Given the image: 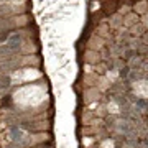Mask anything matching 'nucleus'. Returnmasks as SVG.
<instances>
[{
    "instance_id": "obj_6",
    "label": "nucleus",
    "mask_w": 148,
    "mask_h": 148,
    "mask_svg": "<svg viewBox=\"0 0 148 148\" xmlns=\"http://www.w3.org/2000/svg\"><path fill=\"white\" fill-rule=\"evenodd\" d=\"M117 10H119V13H120L122 16H125L127 13H130V12H132V3H125V5H120L119 8H117Z\"/></svg>"
},
{
    "instance_id": "obj_10",
    "label": "nucleus",
    "mask_w": 148,
    "mask_h": 148,
    "mask_svg": "<svg viewBox=\"0 0 148 148\" xmlns=\"http://www.w3.org/2000/svg\"><path fill=\"white\" fill-rule=\"evenodd\" d=\"M12 138H13V140H20V138H21V132L13 128V130H12Z\"/></svg>"
},
{
    "instance_id": "obj_7",
    "label": "nucleus",
    "mask_w": 148,
    "mask_h": 148,
    "mask_svg": "<svg viewBox=\"0 0 148 148\" xmlns=\"http://www.w3.org/2000/svg\"><path fill=\"white\" fill-rule=\"evenodd\" d=\"M8 86H10V77L8 76L0 77V87H8Z\"/></svg>"
},
{
    "instance_id": "obj_9",
    "label": "nucleus",
    "mask_w": 148,
    "mask_h": 148,
    "mask_svg": "<svg viewBox=\"0 0 148 148\" xmlns=\"http://www.w3.org/2000/svg\"><path fill=\"white\" fill-rule=\"evenodd\" d=\"M140 21H142V25H143V27H145V28L148 30V13H145V15L140 16Z\"/></svg>"
},
{
    "instance_id": "obj_5",
    "label": "nucleus",
    "mask_w": 148,
    "mask_h": 148,
    "mask_svg": "<svg viewBox=\"0 0 148 148\" xmlns=\"http://www.w3.org/2000/svg\"><path fill=\"white\" fill-rule=\"evenodd\" d=\"M87 63H99L101 61V54L99 51H87V58H86Z\"/></svg>"
},
{
    "instance_id": "obj_3",
    "label": "nucleus",
    "mask_w": 148,
    "mask_h": 148,
    "mask_svg": "<svg viewBox=\"0 0 148 148\" xmlns=\"http://www.w3.org/2000/svg\"><path fill=\"white\" fill-rule=\"evenodd\" d=\"M132 10L137 15H145V13H148V0H140L138 3H135L132 7Z\"/></svg>"
},
{
    "instance_id": "obj_14",
    "label": "nucleus",
    "mask_w": 148,
    "mask_h": 148,
    "mask_svg": "<svg viewBox=\"0 0 148 148\" xmlns=\"http://www.w3.org/2000/svg\"><path fill=\"white\" fill-rule=\"evenodd\" d=\"M97 71H99V73H104V71H106V66H104V64H99V66H97Z\"/></svg>"
},
{
    "instance_id": "obj_8",
    "label": "nucleus",
    "mask_w": 148,
    "mask_h": 148,
    "mask_svg": "<svg viewBox=\"0 0 148 148\" xmlns=\"http://www.w3.org/2000/svg\"><path fill=\"white\" fill-rule=\"evenodd\" d=\"M109 28L110 27H107V25H101V27H99V30H101V35L102 36H107V35H109V36H110V32H109Z\"/></svg>"
},
{
    "instance_id": "obj_12",
    "label": "nucleus",
    "mask_w": 148,
    "mask_h": 148,
    "mask_svg": "<svg viewBox=\"0 0 148 148\" xmlns=\"http://www.w3.org/2000/svg\"><path fill=\"white\" fill-rule=\"evenodd\" d=\"M8 40V32H3V33H0V43H3Z\"/></svg>"
},
{
    "instance_id": "obj_11",
    "label": "nucleus",
    "mask_w": 148,
    "mask_h": 148,
    "mask_svg": "<svg viewBox=\"0 0 148 148\" xmlns=\"http://www.w3.org/2000/svg\"><path fill=\"white\" fill-rule=\"evenodd\" d=\"M119 73H120V76H122V77H127L128 74H130V68H128V66H125V68H123V69H120Z\"/></svg>"
},
{
    "instance_id": "obj_4",
    "label": "nucleus",
    "mask_w": 148,
    "mask_h": 148,
    "mask_svg": "<svg viewBox=\"0 0 148 148\" xmlns=\"http://www.w3.org/2000/svg\"><path fill=\"white\" fill-rule=\"evenodd\" d=\"M128 30H130V35L135 36V38H142L143 35H145V32H147V28L142 25V21H138L137 25H133V27L128 28Z\"/></svg>"
},
{
    "instance_id": "obj_15",
    "label": "nucleus",
    "mask_w": 148,
    "mask_h": 148,
    "mask_svg": "<svg viewBox=\"0 0 148 148\" xmlns=\"http://www.w3.org/2000/svg\"><path fill=\"white\" fill-rule=\"evenodd\" d=\"M145 59H147V61H148V53H147V56H145Z\"/></svg>"
},
{
    "instance_id": "obj_2",
    "label": "nucleus",
    "mask_w": 148,
    "mask_h": 148,
    "mask_svg": "<svg viewBox=\"0 0 148 148\" xmlns=\"http://www.w3.org/2000/svg\"><path fill=\"white\" fill-rule=\"evenodd\" d=\"M138 21H140V16L132 10L130 13H127V15L123 16V27L125 28H132L133 25H137Z\"/></svg>"
},
{
    "instance_id": "obj_1",
    "label": "nucleus",
    "mask_w": 148,
    "mask_h": 148,
    "mask_svg": "<svg viewBox=\"0 0 148 148\" xmlns=\"http://www.w3.org/2000/svg\"><path fill=\"white\" fill-rule=\"evenodd\" d=\"M109 27H110V30H119V28L123 27V16L120 15V13H114V15L109 18Z\"/></svg>"
},
{
    "instance_id": "obj_13",
    "label": "nucleus",
    "mask_w": 148,
    "mask_h": 148,
    "mask_svg": "<svg viewBox=\"0 0 148 148\" xmlns=\"http://www.w3.org/2000/svg\"><path fill=\"white\" fill-rule=\"evenodd\" d=\"M142 43H143V45H147V46H148V30H147V32H145V35H143V36H142Z\"/></svg>"
}]
</instances>
